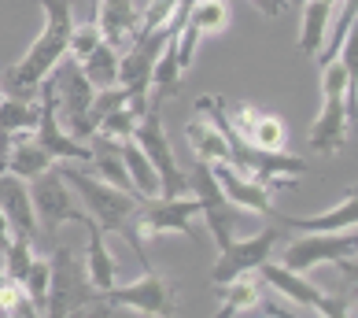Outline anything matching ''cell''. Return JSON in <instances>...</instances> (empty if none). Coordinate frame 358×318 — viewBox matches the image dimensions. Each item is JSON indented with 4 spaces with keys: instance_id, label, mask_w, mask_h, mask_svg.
Segmentation results:
<instances>
[{
    "instance_id": "obj_1",
    "label": "cell",
    "mask_w": 358,
    "mask_h": 318,
    "mask_svg": "<svg viewBox=\"0 0 358 318\" xmlns=\"http://www.w3.org/2000/svg\"><path fill=\"white\" fill-rule=\"evenodd\" d=\"M348 89H355V67H348L340 56L322 67V92H325V108L317 115V123L310 126L307 144L314 152H340L348 148Z\"/></svg>"
},
{
    "instance_id": "obj_2",
    "label": "cell",
    "mask_w": 358,
    "mask_h": 318,
    "mask_svg": "<svg viewBox=\"0 0 358 318\" xmlns=\"http://www.w3.org/2000/svg\"><path fill=\"white\" fill-rule=\"evenodd\" d=\"M59 174H63V181H67L78 196H82V211L96 222L103 233H122L129 226V219H134V211L141 207L137 196L115 189V185H108V181L89 178L85 170L74 167V163H63Z\"/></svg>"
},
{
    "instance_id": "obj_3",
    "label": "cell",
    "mask_w": 358,
    "mask_h": 318,
    "mask_svg": "<svg viewBox=\"0 0 358 318\" xmlns=\"http://www.w3.org/2000/svg\"><path fill=\"white\" fill-rule=\"evenodd\" d=\"M100 293L89 282L85 263L74 256V248L59 244L56 256L48 259V300H45V318H71L78 311L92 307Z\"/></svg>"
},
{
    "instance_id": "obj_4",
    "label": "cell",
    "mask_w": 358,
    "mask_h": 318,
    "mask_svg": "<svg viewBox=\"0 0 358 318\" xmlns=\"http://www.w3.org/2000/svg\"><path fill=\"white\" fill-rule=\"evenodd\" d=\"M200 215V200H163V196H155V200H144V207L134 211V219H129V226L122 230V237L129 241V248L137 251L141 267L148 270V259H144V237H159V233H181L192 241V219Z\"/></svg>"
},
{
    "instance_id": "obj_5",
    "label": "cell",
    "mask_w": 358,
    "mask_h": 318,
    "mask_svg": "<svg viewBox=\"0 0 358 318\" xmlns=\"http://www.w3.org/2000/svg\"><path fill=\"white\" fill-rule=\"evenodd\" d=\"M52 85H56L59 126L67 130L74 141L96 134V123H92V97H96V89H92V82L82 74V63L63 56L56 63V71H52Z\"/></svg>"
},
{
    "instance_id": "obj_6",
    "label": "cell",
    "mask_w": 358,
    "mask_h": 318,
    "mask_svg": "<svg viewBox=\"0 0 358 318\" xmlns=\"http://www.w3.org/2000/svg\"><path fill=\"white\" fill-rule=\"evenodd\" d=\"M129 141H134L137 148L144 152V159L155 167L159 196H163V200H178V196L189 193V174L178 167L174 152H170V141L163 134V115H159V108L141 115V123H137V130H134V137H129Z\"/></svg>"
},
{
    "instance_id": "obj_7",
    "label": "cell",
    "mask_w": 358,
    "mask_h": 318,
    "mask_svg": "<svg viewBox=\"0 0 358 318\" xmlns=\"http://www.w3.org/2000/svg\"><path fill=\"white\" fill-rule=\"evenodd\" d=\"M255 274H259V282H266L270 289H277V293H281L288 303H296V307H307V311L322 314V318H351V300L355 296H348V293L329 296L314 282H307L303 274L288 270V267H273L270 259L262 263Z\"/></svg>"
},
{
    "instance_id": "obj_8",
    "label": "cell",
    "mask_w": 358,
    "mask_h": 318,
    "mask_svg": "<svg viewBox=\"0 0 358 318\" xmlns=\"http://www.w3.org/2000/svg\"><path fill=\"white\" fill-rule=\"evenodd\" d=\"M74 30V26H71ZM71 30L67 26H56V22H45V30L37 34V41L26 48L22 63H15L11 67V89L22 92V97H30V92H37V85L45 82V78L56 71V63L67 56V41H71Z\"/></svg>"
},
{
    "instance_id": "obj_9",
    "label": "cell",
    "mask_w": 358,
    "mask_h": 318,
    "mask_svg": "<svg viewBox=\"0 0 358 318\" xmlns=\"http://www.w3.org/2000/svg\"><path fill=\"white\" fill-rule=\"evenodd\" d=\"M103 307H129V311H137V314H148V318H174L178 314V289L163 282L155 270H144L141 282L134 285H111V289H103L100 300Z\"/></svg>"
},
{
    "instance_id": "obj_10",
    "label": "cell",
    "mask_w": 358,
    "mask_h": 318,
    "mask_svg": "<svg viewBox=\"0 0 358 318\" xmlns=\"http://www.w3.org/2000/svg\"><path fill=\"white\" fill-rule=\"evenodd\" d=\"M30 204H34V219L45 226V233L56 237V230L63 226V222H89V215L82 207L74 204L71 196V185L63 181L59 167H48L45 174L34 178V189H30Z\"/></svg>"
},
{
    "instance_id": "obj_11",
    "label": "cell",
    "mask_w": 358,
    "mask_h": 318,
    "mask_svg": "<svg viewBox=\"0 0 358 318\" xmlns=\"http://www.w3.org/2000/svg\"><path fill=\"white\" fill-rule=\"evenodd\" d=\"M37 97H41V104H37V144L56 159V163H89L92 159V148H85L82 141H74L67 130L59 126V115H56V85H52V74L45 78L41 85H37Z\"/></svg>"
},
{
    "instance_id": "obj_12",
    "label": "cell",
    "mask_w": 358,
    "mask_h": 318,
    "mask_svg": "<svg viewBox=\"0 0 358 318\" xmlns=\"http://www.w3.org/2000/svg\"><path fill=\"white\" fill-rule=\"evenodd\" d=\"M189 189L196 193V200H200V215L207 219V230H210V237H215V244L222 251L233 241V222L241 215V207H233L225 200V193L218 189V181H215V174H210V167L203 159H196V167L189 174Z\"/></svg>"
},
{
    "instance_id": "obj_13",
    "label": "cell",
    "mask_w": 358,
    "mask_h": 318,
    "mask_svg": "<svg viewBox=\"0 0 358 318\" xmlns=\"http://www.w3.org/2000/svg\"><path fill=\"white\" fill-rule=\"evenodd\" d=\"M355 248H358V241L351 237V230H348V237L343 233H307V237H296L292 244H285L281 267L296 270V274L322 267V263H333L336 267L340 259H355Z\"/></svg>"
},
{
    "instance_id": "obj_14",
    "label": "cell",
    "mask_w": 358,
    "mask_h": 318,
    "mask_svg": "<svg viewBox=\"0 0 358 318\" xmlns=\"http://www.w3.org/2000/svg\"><path fill=\"white\" fill-rule=\"evenodd\" d=\"M277 230H262L255 237H244V241H233L225 244L218 251V263H215V270H210V282L215 285H225V282H236V277H244V274H255L262 263L270 259V251L277 248Z\"/></svg>"
},
{
    "instance_id": "obj_15",
    "label": "cell",
    "mask_w": 358,
    "mask_h": 318,
    "mask_svg": "<svg viewBox=\"0 0 358 318\" xmlns=\"http://www.w3.org/2000/svg\"><path fill=\"white\" fill-rule=\"evenodd\" d=\"M170 37H174L170 30H155V34H148V37H141V41L129 45L126 56H118V78H115V85H126L134 97H148L155 60H159V52L166 48Z\"/></svg>"
},
{
    "instance_id": "obj_16",
    "label": "cell",
    "mask_w": 358,
    "mask_h": 318,
    "mask_svg": "<svg viewBox=\"0 0 358 318\" xmlns=\"http://www.w3.org/2000/svg\"><path fill=\"white\" fill-rule=\"evenodd\" d=\"M210 174H215L218 189L225 193V200L241 211H251V215H273V193L266 185L251 181L244 170H236L233 163H207Z\"/></svg>"
},
{
    "instance_id": "obj_17",
    "label": "cell",
    "mask_w": 358,
    "mask_h": 318,
    "mask_svg": "<svg viewBox=\"0 0 358 318\" xmlns=\"http://www.w3.org/2000/svg\"><path fill=\"white\" fill-rule=\"evenodd\" d=\"M92 22L100 26L103 45H111L118 52V48L134 45L137 22H141V8H137V0H96V19Z\"/></svg>"
},
{
    "instance_id": "obj_18",
    "label": "cell",
    "mask_w": 358,
    "mask_h": 318,
    "mask_svg": "<svg viewBox=\"0 0 358 318\" xmlns=\"http://www.w3.org/2000/svg\"><path fill=\"white\" fill-rule=\"evenodd\" d=\"M273 219L281 222V226H288V230H299V233H348V230H355V222H358V196H355V189H348V196H343L336 207H329V211H322V215H314V219L281 215V211L273 207Z\"/></svg>"
},
{
    "instance_id": "obj_19",
    "label": "cell",
    "mask_w": 358,
    "mask_h": 318,
    "mask_svg": "<svg viewBox=\"0 0 358 318\" xmlns=\"http://www.w3.org/2000/svg\"><path fill=\"white\" fill-rule=\"evenodd\" d=\"M0 211L11 222V233H37V219H34V204H30V189L22 185V178L15 174H0Z\"/></svg>"
},
{
    "instance_id": "obj_20",
    "label": "cell",
    "mask_w": 358,
    "mask_h": 318,
    "mask_svg": "<svg viewBox=\"0 0 358 318\" xmlns=\"http://www.w3.org/2000/svg\"><path fill=\"white\" fill-rule=\"evenodd\" d=\"M85 230H89V251H85V270H89V282L96 293H103V289H111L115 285V259H111V251H108V241H103V230L96 226V222H85Z\"/></svg>"
},
{
    "instance_id": "obj_21",
    "label": "cell",
    "mask_w": 358,
    "mask_h": 318,
    "mask_svg": "<svg viewBox=\"0 0 358 318\" xmlns=\"http://www.w3.org/2000/svg\"><path fill=\"white\" fill-rule=\"evenodd\" d=\"M218 296H222V307L210 314V318H233V314H241V311L259 307L262 285H259V277H255V274H244V277H236V282L218 285Z\"/></svg>"
},
{
    "instance_id": "obj_22",
    "label": "cell",
    "mask_w": 358,
    "mask_h": 318,
    "mask_svg": "<svg viewBox=\"0 0 358 318\" xmlns=\"http://www.w3.org/2000/svg\"><path fill=\"white\" fill-rule=\"evenodd\" d=\"M185 137H189V144L196 148V159H203V163H233L229 141H225L218 130L207 123V118H200V123H189V126H185Z\"/></svg>"
},
{
    "instance_id": "obj_23",
    "label": "cell",
    "mask_w": 358,
    "mask_h": 318,
    "mask_svg": "<svg viewBox=\"0 0 358 318\" xmlns=\"http://www.w3.org/2000/svg\"><path fill=\"white\" fill-rule=\"evenodd\" d=\"M329 15H333V4H329V0H307V8H303V30H299V52L303 56H317V48L325 45Z\"/></svg>"
},
{
    "instance_id": "obj_24",
    "label": "cell",
    "mask_w": 358,
    "mask_h": 318,
    "mask_svg": "<svg viewBox=\"0 0 358 318\" xmlns=\"http://www.w3.org/2000/svg\"><path fill=\"white\" fill-rule=\"evenodd\" d=\"M118 152H122V163L129 170V181H134V189L141 200H155L159 196V174H155V167L144 159V152L137 148L134 141H118Z\"/></svg>"
},
{
    "instance_id": "obj_25",
    "label": "cell",
    "mask_w": 358,
    "mask_h": 318,
    "mask_svg": "<svg viewBox=\"0 0 358 318\" xmlns=\"http://www.w3.org/2000/svg\"><path fill=\"white\" fill-rule=\"evenodd\" d=\"M4 167H8V174H15V178H37V174H45L48 167H56V159H52L41 144L37 141H30V144H22V141H15L11 144V152H8V159H4Z\"/></svg>"
},
{
    "instance_id": "obj_26",
    "label": "cell",
    "mask_w": 358,
    "mask_h": 318,
    "mask_svg": "<svg viewBox=\"0 0 358 318\" xmlns=\"http://www.w3.org/2000/svg\"><path fill=\"white\" fill-rule=\"evenodd\" d=\"M37 104H30L26 97H0V134L22 141V134L37 130Z\"/></svg>"
},
{
    "instance_id": "obj_27",
    "label": "cell",
    "mask_w": 358,
    "mask_h": 318,
    "mask_svg": "<svg viewBox=\"0 0 358 318\" xmlns=\"http://www.w3.org/2000/svg\"><path fill=\"white\" fill-rule=\"evenodd\" d=\"M144 111H148V100H129V104H122V108H115V111H108L100 118L96 134L108 137V141H129Z\"/></svg>"
},
{
    "instance_id": "obj_28",
    "label": "cell",
    "mask_w": 358,
    "mask_h": 318,
    "mask_svg": "<svg viewBox=\"0 0 358 318\" xmlns=\"http://www.w3.org/2000/svg\"><path fill=\"white\" fill-rule=\"evenodd\" d=\"M82 74L92 82V89H111L115 78H118V52H115L111 45L100 41V45L82 60Z\"/></svg>"
},
{
    "instance_id": "obj_29",
    "label": "cell",
    "mask_w": 358,
    "mask_h": 318,
    "mask_svg": "<svg viewBox=\"0 0 358 318\" xmlns=\"http://www.w3.org/2000/svg\"><path fill=\"white\" fill-rule=\"evenodd\" d=\"M30 263H34V237L11 233V244L4 248V270H0V274H8L11 282L22 285V277H26V270H30Z\"/></svg>"
},
{
    "instance_id": "obj_30",
    "label": "cell",
    "mask_w": 358,
    "mask_h": 318,
    "mask_svg": "<svg viewBox=\"0 0 358 318\" xmlns=\"http://www.w3.org/2000/svg\"><path fill=\"white\" fill-rule=\"evenodd\" d=\"M189 22L200 34H218L229 26V4H225V0H196L192 11H189Z\"/></svg>"
},
{
    "instance_id": "obj_31",
    "label": "cell",
    "mask_w": 358,
    "mask_h": 318,
    "mask_svg": "<svg viewBox=\"0 0 358 318\" xmlns=\"http://www.w3.org/2000/svg\"><path fill=\"white\" fill-rule=\"evenodd\" d=\"M355 15H358V0H348V8L340 11V19H336V30H333V37L317 48V67H325V63H333L336 60V52H340V45L348 41V34L355 30Z\"/></svg>"
},
{
    "instance_id": "obj_32",
    "label": "cell",
    "mask_w": 358,
    "mask_h": 318,
    "mask_svg": "<svg viewBox=\"0 0 358 318\" xmlns=\"http://www.w3.org/2000/svg\"><path fill=\"white\" fill-rule=\"evenodd\" d=\"M22 293H26V300H30L37 311L45 314V300H48V259L34 256L30 270H26V277H22Z\"/></svg>"
},
{
    "instance_id": "obj_33",
    "label": "cell",
    "mask_w": 358,
    "mask_h": 318,
    "mask_svg": "<svg viewBox=\"0 0 358 318\" xmlns=\"http://www.w3.org/2000/svg\"><path fill=\"white\" fill-rule=\"evenodd\" d=\"M248 144L266 148V152H281V144H285V123L277 115H259V123H255V130H251V141Z\"/></svg>"
},
{
    "instance_id": "obj_34",
    "label": "cell",
    "mask_w": 358,
    "mask_h": 318,
    "mask_svg": "<svg viewBox=\"0 0 358 318\" xmlns=\"http://www.w3.org/2000/svg\"><path fill=\"white\" fill-rule=\"evenodd\" d=\"M100 41H103V37H100V26H96V22H82V26L74 22V30H71V41H67V56L82 63V60H85L89 52L100 45Z\"/></svg>"
},
{
    "instance_id": "obj_35",
    "label": "cell",
    "mask_w": 358,
    "mask_h": 318,
    "mask_svg": "<svg viewBox=\"0 0 358 318\" xmlns=\"http://www.w3.org/2000/svg\"><path fill=\"white\" fill-rule=\"evenodd\" d=\"M26 293L19 282H11L8 274H0V314H11V311H22L26 307Z\"/></svg>"
},
{
    "instance_id": "obj_36",
    "label": "cell",
    "mask_w": 358,
    "mask_h": 318,
    "mask_svg": "<svg viewBox=\"0 0 358 318\" xmlns=\"http://www.w3.org/2000/svg\"><path fill=\"white\" fill-rule=\"evenodd\" d=\"M266 311H270V318H310V314H299L292 307H281L277 300H266ZM317 318H322V314H317Z\"/></svg>"
},
{
    "instance_id": "obj_37",
    "label": "cell",
    "mask_w": 358,
    "mask_h": 318,
    "mask_svg": "<svg viewBox=\"0 0 358 318\" xmlns=\"http://www.w3.org/2000/svg\"><path fill=\"white\" fill-rule=\"evenodd\" d=\"M251 4H255V11H262V15H270V19H277L285 11L281 0H251Z\"/></svg>"
},
{
    "instance_id": "obj_38",
    "label": "cell",
    "mask_w": 358,
    "mask_h": 318,
    "mask_svg": "<svg viewBox=\"0 0 358 318\" xmlns=\"http://www.w3.org/2000/svg\"><path fill=\"white\" fill-rule=\"evenodd\" d=\"M11 244V222H8V215L0 211V251H4Z\"/></svg>"
},
{
    "instance_id": "obj_39",
    "label": "cell",
    "mask_w": 358,
    "mask_h": 318,
    "mask_svg": "<svg viewBox=\"0 0 358 318\" xmlns=\"http://www.w3.org/2000/svg\"><path fill=\"white\" fill-rule=\"evenodd\" d=\"M96 19V0H89V22Z\"/></svg>"
},
{
    "instance_id": "obj_40",
    "label": "cell",
    "mask_w": 358,
    "mask_h": 318,
    "mask_svg": "<svg viewBox=\"0 0 358 318\" xmlns=\"http://www.w3.org/2000/svg\"><path fill=\"white\" fill-rule=\"evenodd\" d=\"M8 318H26V314H22V311H11V314H8Z\"/></svg>"
},
{
    "instance_id": "obj_41",
    "label": "cell",
    "mask_w": 358,
    "mask_h": 318,
    "mask_svg": "<svg viewBox=\"0 0 358 318\" xmlns=\"http://www.w3.org/2000/svg\"><path fill=\"white\" fill-rule=\"evenodd\" d=\"M4 170H8V167H4V159H0V174H4Z\"/></svg>"
},
{
    "instance_id": "obj_42",
    "label": "cell",
    "mask_w": 358,
    "mask_h": 318,
    "mask_svg": "<svg viewBox=\"0 0 358 318\" xmlns=\"http://www.w3.org/2000/svg\"><path fill=\"white\" fill-rule=\"evenodd\" d=\"M329 4H336V0H329Z\"/></svg>"
}]
</instances>
